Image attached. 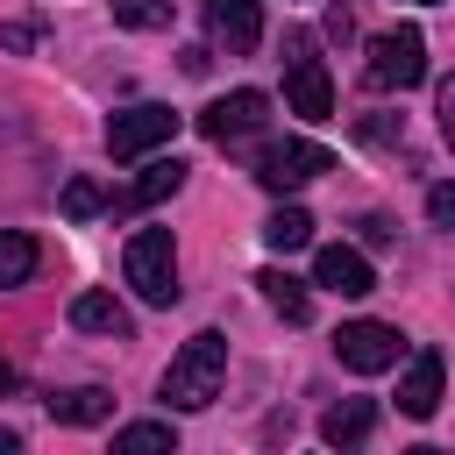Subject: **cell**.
I'll return each instance as SVG.
<instances>
[{
  "label": "cell",
  "instance_id": "obj_1",
  "mask_svg": "<svg viewBox=\"0 0 455 455\" xmlns=\"http://www.w3.org/2000/svg\"><path fill=\"white\" fill-rule=\"evenodd\" d=\"M220 377H228V334H192L178 355H171V370H164V405H178V412H199V405H213L220 398Z\"/></svg>",
  "mask_w": 455,
  "mask_h": 455
},
{
  "label": "cell",
  "instance_id": "obj_2",
  "mask_svg": "<svg viewBox=\"0 0 455 455\" xmlns=\"http://www.w3.org/2000/svg\"><path fill=\"white\" fill-rule=\"evenodd\" d=\"M363 78H370L377 92H412V85L427 78V36H419L412 21H398V28H384V36H370V57H363Z\"/></svg>",
  "mask_w": 455,
  "mask_h": 455
},
{
  "label": "cell",
  "instance_id": "obj_8",
  "mask_svg": "<svg viewBox=\"0 0 455 455\" xmlns=\"http://www.w3.org/2000/svg\"><path fill=\"white\" fill-rule=\"evenodd\" d=\"M263 114H270V100H263L256 85H242V92H220V100H213V107L199 114V135L228 149V142H242V135H256V128H263Z\"/></svg>",
  "mask_w": 455,
  "mask_h": 455
},
{
  "label": "cell",
  "instance_id": "obj_18",
  "mask_svg": "<svg viewBox=\"0 0 455 455\" xmlns=\"http://www.w3.org/2000/svg\"><path fill=\"white\" fill-rule=\"evenodd\" d=\"M36 263H43L36 235H21V228H0V291L28 284V277H36Z\"/></svg>",
  "mask_w": 455,
  "mask_h": 455
},
{
  "label": "cell",
  "instance_id": "obj_24",
  "mask_svg": "<svg viewBox=\"0 0 455 455\" xmlns=\"http://www.w3.org/2000/svg\"><path fill=\"white\" fill-rule=\"evenodd\" d=\"M0 50H14V57L36 50V21H7V28H0Z\"/></svg>",
  "mask_w": 455,
  "mask_h": 455
},
{
  "label": "cell",
  "instance_id": "obj_20",
  "mask_svg": "<svg viewBox=\"0 0 455 455\" xmlns=\"http://www.w3.org/2000/svg\"><path fill=\"white\" fill-rule=\"evenodd\" d=\"M57 206H64V220H92V213H107V192H100V178H71L57 192Z\"/></svg>",
  "mask_w": 455,
  "mask_h": 455
},
{
  "label": "cell",
  "instance_id": "obj_3",
  "mask_svg": "<svg viewBox=\"0 0 455 455\" xmlns=\"http://www.w3.org/2000/svg\"><path fill=\"white\" fill-rule=\"evenodd\" d=\"M121 263H128V284L149 306H178V242H171V228H135Z\"/></svg>",
  "mask_w": 455,
  "mask_h": 455
},
{
  "label": "cell",
  "instance_id": "obj_10",
  "mask_svg": "<svg viewBox=\"0 0 455 455\" xmlns=\"http://www.w3.org/2000/svg\"><path fill=\"white\" fill-rule=\"evenodd\" d=\"M441 377H448L441 348H419V355L405 363V377H398V412H405V419H434V405H441Z\"/></svg>",
  "mask_w": 455,
  "mask_h": 455
},
{
  "label": "cell",
  "instance_id": "obj_16",
  "mask_svg": "<svg viewBox=\"0 0 455 455\" xmlns=\"http://www.w3.org/2000/svg\"><path fill=\"white\" fill-rule=\"evenodd\" d=\"M256 291H263V299H270V313H284L291 327H299V320H313V291H306L291 270H256Z\"/></svg>",
  "mask_w": 455,
  "mask_h": 455
},
{
  "label": "cell",
  "instance_id": "obj_19",
  "mask_svg": "<svg viewBox=\"0 0 455 455\" xmlns=\"http://www.w3.org/2000/svg\"><path fill=\"white\" fill-rule=\"evenodd\" d=\"M263 242H270L277 256H291V249H306V242H313V213H306V206H277V213L263 220Z\"/></svg>",
  "mask_w": 455,
  "mask_h": 455
},
{
  "label": "cell",
  "instance_id": "obj_22",
  "mask_svg": "<svg viewBox=\"0 0 455 455\" xmlns=\"http://www.w3.org/2000/svg\"><path fill=\"white\" fill-rule=\"evenodd\" d=\"M427 220L455 235V185H427Z\"/></svg>",
  "mask_w": 455,
  "mask_h": 455
},
{
  "label": "cell",
  "instance_id": "obj_25",
  "mask_svg": "<svg viewBox=\"0 0 455 455\" xmlns=\"http://www.w3.org/2000/svg\"><path fill=\"white\" fill-rule=\"evenodd\" d=\"M363 242H377V249H384V242H391V220H384V213H370V220H363Z\"/></svg>",
  "mask_w": 455,
  "mask_h": 455
},
{
  "label": "cell",
  "instance_id": "obj_23",
  "mask_svg": "<svg viewBox=\"0 0 455 455\" xmlns=\"http://www.w3.org/2000/svg\"><path fill=\"white\" fill-rule=\"evenodd\" d=\"M434 114H441V135H448V149H455V78H441V92H434Z\"/></svg>",
  "mask_w": 455,
  "mask_h": 455
},
{
  "label": "cell",
  "instance_id": "obj_17",
  "mask_svg": "<svg viewBox=\"0 0 455 455\" xmlns=\"http://www.w3.org/2000/svg\"><path fill=\"white\" fill-rule=\"evenodd\" d=\"M107 455H178V434L164 419H128V427H114Z\"/></svg>",
  "mask_w": 455,
  "mask_h": 455
},
{
  "label": "cell",
  "instance_id": "obj_27",
  "mask_svg": "<svg viewBox=\"0 0 455 455\" xmlns=\"http://www.w3.org/2000/svg\"><path fill=\"white\" fill-rule=\"evenodd\" d=\"M405 455H441V448H405Z\"/></svg>",
  "mask_w": 455,
  "mask_h": 455
},
{
  "label": "cell",
  "instance_id": "obj_15",
  "mask_svg": "<svg viewBox=\"0 0 455 455\" xmlns=\"http://www.w3.org/2000/svg\"><path fill=\"white\" fill-rule=\"evenodd\" d=\"M50 419L57 427H100V419H114V398L100 384H78V391H57L50 398Z\"/></svg>",
  "mask_w": 455,
  "mask_h": 455
},
{
  "label": "cell",
  "instance_id": "obj_13",
  "mask_svg": "<svg viewBox=\"0 0 455 455\" xmlns=\"http://www.w3.org/2000/svg\"><path fill=\"white\" fill-rule=\"evenodd\" d=\"M178 185H185V164H178V156H156V164H149V171H142V178H135L121 199H107V213H142V206L171 199Z\"/></svg>",
  "mask_w": 455,
  "mask_h": 455
},
{
  "label": "cell",
  "instance_id": "obj_7",
  "mask_svg": "<svg viewBox=\"0 0 455 455\" xmlns=\"http://www.w3.org/2000/svg\"><path fill=\"white\" fill-rule=\"evenodd\" d=\"M334 355H341V370L377 377V370H391V363L405 355V341H398V327H384V320H348V327L334 334Z\"/></svg>",
  "mask_w": 455,
  "mask_h": 455
},
{
  "label": "cell",
  "instance_id": "obj_5",
  "mask_svg": "<svg viewBox=\"0 0 455 455\" xmlns=\"http://www.w3.org/2000/svg\"><path fill=\"white\" fill-rule=\"evenodd\" d=\"M178 121H185V114H171L164 100H142V107H121V114L107 121V156H114V164H135V156H149V149H164V142L178 135Z\"/></svg>",
  "mask_w": 455,
  "mask_h": 455
},
{
  "label": "cell",
  "instance_id": "obj_9",
  "mask_svg": "<svg viewBox=\"0 0 455 455\" xmlns=\"http://www.w3.org/2000/svg\"><path fill=\"white\" fill-rule=\"evenodd\" d=\"M313 284H327V291H341V299H363V291H377V270H370L363 249L327 242V249L313 256Z\"/></svg>",
  "mask_w": 455,
  "mask_h": 455
},
{
  "label": "cell",
  "instance_id": "obj_11",
  "mask_svg": "<svg viewBox=\"0 0 455 455\" xmlns=\"http://www.w3.org/2000/svg\"><path fill=\"white\" fill-rule=\"evenodd\" d=\"M206 28H213V43H228V57H249L263 43V7L256 0H206Z\"/></svg>",
  "mask_w": 455,
  "mask_h": 455
},
{
  "label": "cell",
  "instance_id": "obj_26",
  "mask_svg": "<svg viewBox=\"0 0 455 455\" xmlns=\"http://www.w3.org/2000/svg\"><path fill=\"white\" fill-rule=\"evenodd\" d=\"M0 455H21V434L14 427H0Z\"/></svg>",
  "mask_w": 455,
  "mask_h": 455
},
{
  "label": "cell",
  "instance_id": "obj_12",
  "mask_svg": "<svg viewBox=\"0 0 455 455\" xmlns=\"http://www.w3.org/2000/svg\"><path fill=\"white\" fill-rule=\"evenodd\" d=\"M370 427H377V405H370V398H341V405L320 412V441H327L334 455H355V448L370 441Z\"/></svg>",
  "mask_w": 455,
  "mask_h": 455
},
{
  "label": "cell",
  "instance_id": "obj_6",
  "mask_svg": "<svg viewBox=\"0 0 455 455\" xmlns=\"http://www.w3.org/2000/svg\"><path fill=\"white\" fill-rule=\"evenodd\" d=\"M320 171H334V156H327L320 142H299V135H291V142H270V149L256 156V185L277 192V199L299 192V185H313Z\"/></svg>",
  "mask_w": 455,
  "mask_h": 455
},
{
  "label": "cell",
  "instance_id": "obj_14",
  "mask_svg": "<svg viewBox=\"0 0 455 455\" xmlns=\"http://www.w3.org/2000/svg\"><path fill=\"white\" fill-rule=\"evenodd\" d=\"M71 327H85V334H114V341L135 334V320H128V306H121L114 291H78V299H71Z\"/></svg>",
  "mask_w": 455,
  "mask_h": 455
},
{
  "label": "cell",
  "instance_id": "obj_21",
  "mask_svg": "<svg viewBox=\"0 0 455 455\" xmlns=\"http://www.w3.org/2000/svg\"><path fill=\"white\" fill-rule=\"evenodd\" d=\"M107 7H114L121 28H142V36L149 28H171V0H107Z\"/></svg>",
  "mask_w": 455,
  "mask_h": 455
},
{
  "label": "cell",
  "instance_id": "obj_4",
  "mask_svg": "<svg viewBox=\"0 0 455 455\" xmlns=\"http://www.w3.org/2000/svg\"><path fill=\"white\" fill-rule=\"evenodd\" d=\"M284 107L299 121H334V78L313 57V36H291L284 43Z\"/></svg>",
  "mask_w": 455,
  "mask_h": 455
}]
</instances>
